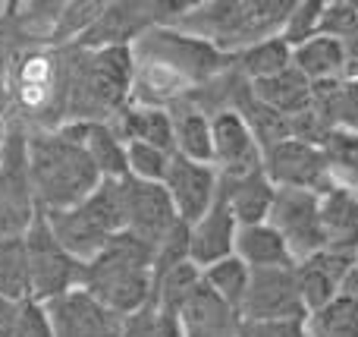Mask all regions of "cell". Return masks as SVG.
Segmentation results:
<instances>
[{
    "label": "cell",
    "instance_id": "1",
    "mask_svg": "<svg viewBox=\"0 0 358 337\" xmlns=\"http://www.w3.org/2000/svg\"><path fill=\"white\" fill-rule=\"evenodd\" d=\"M6 85V120L25 132H54L69 117V48H25Z\"/></svg>",
    "mask_w": 358,
    "mask_h": 337
},
{
    "label": "cell",
    "instance_id": "2",
    "mask_svg": "<svg viewBox=\"0 0 358 337\" xmlns=\"http://www.w3.org/2000/svg\"><path fill=\"white\" fill-rule=\"evenodd\" d=\"M136 63L132 48H79L69 44V117L66 123L113 120L132 104Z\"/></svg>",
    "mask_w": 358,
    "mask_h": 337
},
{
    "label": "cell",
    "instance_id": "3",
    "mask_svg": "<svg viewBox=\"0 0 358 337\" xmlns=\"http://www.w3.org/2000/svg\"><path fill=\"white\" fill-rule=\"evenodd\" d=\"M29 174L41 212L82 205L104 180L82 142L66 130L29 132Z\"/></svg>",
    "mask_w": 358,
    "mask_h": 337
},
{
    "label": "cell",
    "instance_id": "4",
    "mask_svg": "<svg viewBox=\"0 0 358 337\" xmlns=\"http://www.w3.org/2000/svg\"><path fill=\"white\" fill-rule=\"evenodd\" d=\"M296 0H223V4H189L170 29L208 41L220 54L236 57L252 44L283 32Z\"/></svg>",
    "mask_w": 358,
    "mask_h": 337
},
{
    "label": "cell",
    "instance_id": "5",
    "mask_svg": "<svg viewBox=\"0 0 358 337\" xmlns=\"http://www.w3.org/2000/svg\"><path fill=\"white\" fill-rule=\"evenodd\" d=\"M151 268H155V246L132 237L129 231H120L85 265L82 287L110 312L129 319L151 303V287H155Z\"/></svg>",
    "mask_w": 358,
    "mask_h": 337
},
{
    "label": "cell",
    "instance_id": "6",
    "mask_svg": "<svg viewBox=\"0 0 358 337\" xmlns=\"http://www.w3.org/2000/svg\"><path fill=\"white\" fill-rule=\"evenodd\" d=\"M22 243H25V265H29V300L50 303V300H57V296H63L66 290L82 287L85 265L76 262V259L57 243L44 212L35 214V221L29 224Z\"/></svg>",
    "mask_w": 358,
    "mask_h": 337
},
{
    "label": "cell",
    "instance_id": "7",
    "mask_svg": "<svg viewBox=\"0 0 358 337\" xmlns=\"http://www.w3.org/2000/svg\"><path fill=\"white\" fill-rule=\"evenodd\" d=\"M38 212L41 208L35 202L29 174V132L6 120V136L0 149V233L25 237Z\"/></svg>",
    "mask_w": 358,
    "mask_h": 337
},
{
    "label": "cell",
    "instance_id": "8",
    "mask_svg": "<svg viewBox=\"0 0 358 337\" xmlns=\"http://www.w3.org/2000/svg\"><path fill=\"white\" fill-rule=\"evenodd\" d=\"M267 224L286 240L296 262L327 249L321 227V202L311 189H277Z\"/></svg>",
    "mask_w": 358,
    "mask_h": 337
},
{
    "label": "cell",
    "instance_id": "9",
    "mask_svg": "<svg viewBox=\"0 0 358 337\" xmlns=\"http://www.w3.org/2000/svg\"><path fill=\"white\" fill-rule=\"evenodd\" d=\"M305 303L292 268H261L252 271L242 300V322H305Z\"/></svg>",
    "mask_w": 358,
    "mask_h": 337
},
{
    "label": "cell",
    "instance_id": "10",
    "mask_svg": "<svg viewBox=\"0 0 358 337\" xmlns=\"http://www.w3.org/2000/svg\"><path fill=\"white\" fill-rule=\"evenodd\" d=\"M264 174L277 189H311L321 193L330 186V170L321 145L302 139H283L264 151Z\"/></svg>",
    "mask_w": 358,
    "mask_h": 337
},
{
    "label": "cell",
    "instance_id": "11",
    "mask_svg": "<svg viewBox=\"0 0 358 337\" xmlns=\"http://www.w3.org/2000/svg\"><path fill=\"white\" fill-rule=\"evenodd\" d=\"M41 306L48 309L50 328L57 337H120L123 331V315L110 312L85 287L66 290L63 296L41 303Z\"/></svg>",
    "mask_w": 358,
    "mask_h": 337
},
{
    "label": "cell",
    "instance_id": "12",
    "mask_svg": "<svg viewBox=\"0 0 358 337\" xmlns=\"http://www.w3.org/2000/svg\"><path fill=\"white\" fill-rule=\"evenodd\" d=\"M182 224L170 202L164 183H142L126 177V231L145 240L148 246H161Z\"/></svg>",
    "mask_w": 358,
    "mask_h": 337
},
{
    "label": "cell",
    "instance_id": "13",
    "mask_svg": "<svg viewBox=\"0 0 358 337\" xmlns=\"http://www.w3.org/2000/svg\"><path fill=\"white\" fill-rule=\"evenodd\" d=\"M210 164L220 177H242L264 167L258 139L236 111H220L210 117Z\"/></svg>",
    "mask_w": 358,
    "mask_h": 337
},
{
    "label": "cell",
    "instance_id": "14",
    "mask_svg": "<svg viewBox=\"0 0 358 337\" xmlns=\"http://www.w3.org/2000/svg\"><path fill=\"white\" fill-rule=\"evenodd\" d=\"M217 186H220V174L214 170V164H198L179 155H173L164 177V189L182 224H195L210 212V205L217 202Z\"/></svg>",
    "mask_w": 358,
    "mask_h": 337
},
{
    "label": "cell",
    "instance_id": "15",
    "mask_svg": "<svg viewBox=\"0 0 358 337\" xmlns=\"http://www.w3.org/2000/svg\"><path fill=\"white\" fill-rule=\"evenodd\" d=\"M352 268H355V256L336 249H321L292 265L305 312H315V309L327 306L330 300H336L343 294V287H346V277Z\"/></svg>",
    "mask_w": 358,
    "mask_h": 337
},
{
    "label": "cell",
    "instance_id": "16",
    "mask_svg": "<svg viewBox=\"0 0 358 337\" xmlns=\"http://www.w3.org/2000/svg\"><path fill=\"white\" fill-rule=\"evenodd\" d=\"M236 233H239V221L233 218L229 205L217 195L210 212L189 224V259L198 268L229 259L236 252Z\"/></svg>",
    "mask_w": 358,
    "mask_h": 337
},
{
    "label": "cell",
    "instance_id": "17",
    "mask_svg": "<svg viewBox=\"0 0 358 337\" xmlns=\"http://www.w3.org/2000/svg\"><path fill=\"white\" fill-rule=\"evenodd\" d=\"M217 195L229 205V212L239 221V227H248V224H264L267 221L273 195H277V186L267 180L264 167H261V170H252V174H242V177H220Z\"/></svg>",
    "mask_w": 358,
    "mask_h": 337
},
{
    "label": "cell",
    "instance_id": "18",
    "mask_svg": "<svg viewBox=\"0 0 358 337\" xmlns=\"http://www.w3.org/2000/svg\"><path fill=\"white\" fill-rule=\"evenodd\" d=\"M321 202V227L327 249L358 256V193L346 186H334L317 193Z\"/></svg>",
    "mask_w": 358,
    "mask_h": 337
},
{
    "label": "cell",
    "instance_id": "19",
    "mask_svg": "<svg viewBox=\"0 0 358 337\" xmlns=\"http://www.w3.org/2000/svg\"><path fill=\"white\" fill-rule=\"evenodd\" d=\"M44 218H48L57 243L82 265L92 262V259L107 246V240H110V233H107L82 205L63 208V212H44Z\"/></svg>",
    "mask_w": 358,
    "mask_h": 337
},
{
    "label": "cell",
    "instance_id": "20",
    "mask_svg": "<svg viewBox=\"0 0 358 337\" xmlns=\"http://www.w3.org/2000/svg\"><path fill=\"white\" fill-rule=\"evenodd\" d=\"M73 139H79L82 149L94 161L98 174L104 180H126L129 177V164H126V142L117 136L110 123L104 120H88V123H66L60 126Z\"/></svg>",
    "mask_w": 358,
    "mask_h": 337
},
{
    "label": "cell",
    "instance_id": "21",
    "mask_svg": "<svg viewBox=\"0 0 358 337\" xmlns=\"http://www.w3.org/2000/svg\"><path fill=\"white\" fill-rule=\"evenodd\" d=\"M179 322H182V337H239L242 331L239 312L210 294L204 284L182 306Z\"/></svg>",
    "mask_w": 358,
    "mask_h": 337
},
{
    "label": "cell",
    "instance_id": "22",
    "mask_svg": "<svg viewBox=\"0 0 358 337\" xmlns=\"http://www.w3.org/2000/svg\"><path fill=\"white\" fill-rule=\"evenodd\" d=\"M107 123L117 130V136L123 139L126 145L129 142H145L155 145V149H164L170 155H176L173 149V120H170L167 107H148V104H126L123 111L117 114Z\"/></svg>",
    "mask_w": 358,
    "mask_h": 337
},
{
    "label": "cell",
    "instance_id": "23",
    "mask_svg": "<svg viewBox=\"0 0 358 337\" xmlns=\"http://www.w3.org/2000/svg\"><path fill=\"white\" fill-rule=\"evenodd\" d=\"M236 259L248 265L252 271H261V268H292L296 265V256L289 252L286 240L273 231L271 224H248V227H239L236 233Z\"/></svg>",
    "mask_w": 358,
    "mask_h": 337
},
{
    "label": "cell",
    "instance_id": "24",
    "mask_svg": "<svg viewBox=\"0 0 358 337\" xmlns=\"http://www.w3.org/2000/svg\"><path fill=\"white\" fill-rule=\"evenodd\" d=\"M173 120V149L179 158H189L198 164H210V117L198 111L189 98L167 107Z\"/></svg>",
    "mask_w": 358,
    "mask_h": 337
},
{
    "label": "cell",
    "instance_id": "25",
    "mask_svg": "<svg viewBox=\"0 0 358 337\" xmlns=\"http://www.w3.org/2000/svg\"><path fill=\"white\" fill-rule=\"evenodd\" d=\"M252 92L283 117H299V114L311 111V101H315V85L296 67H286L283 73L271 76V79L252 82Z\"/></svg>",
    "mask_w": 358,
    "mask_h": 337
},
{
    "label": "cell",
    "instance_id": "26",
    "mask_svg": "<svg viewBox=\"0 0 358 337\" xmlns=\"http://www.w3.org/2000/svg\"><path fill=\"white\" fill-rule=\"evenodd\" d=\"M292 67L311 85L346 79V50H343V41H336L330 35H315L311 41L299 44L292 50Z\"/></svg>",
    "mask_w": 358,
    "mask_h": 337
},
{
    "label": "cell",
    "instance_id": "27",
    "mask_svg": "<svg viewBox=\"0 0 358 337\" xmlns=\"http://www.w3.org/2000/svg\"><path fill=\"white\" fill-rule=\"evenodd\" d=\"M233 67L245 82L271 79V76L283 73L286 67H292V48L280 35L264 38V41L239 50V54L233 57Z\"/></svg>",
    "mask_w": 358,
    "mask_h": 337
},
{
    "label": "cell",
    "instance_id": "28",
    "mask_svg": "<svg viewBox=\"0 0 358 337\" xmlns=\"http://www.w3.org/2000/svg\"><path fill=\"white\" fill-rule=\"evenodd\" d=\"M155 277V287H151V303L164 312H182V306L195 296V290L201 287V268L195 262H179L167 271H157Z\"/></svg>",
    "mask_w": 358,
    "mask_h": 337
},
{
    "label": "cell",
    "instance_id": "29",
    "mask_svg": "<svg viewBox=\"0 0 358 337\" xmlns=\"http://www.w3.org/2000/svg\"><path fill=\"white\" fill-rule=\"evenodd\" d=\"M321 151L327 158L330 183L358 193V130H346V126L327 130V136L321 139Z\"/></svg>",
    "mask_w": 358,
    "mask_h": 337
},
{
    "label": "cell",
    "instance_id": "30",
    "mask_svg": "<svg viewBox=\"0 0 358 337\" xmlns=\"http://www.w3.org/2000/svg\"><path fill=\"white\" fill-rule=\"evenodd\" d=\"M308 337H358V296L340 294L327 306L305 315Z\"/></svg>",
    "mask_w": 358,
    "mask_h": 337
},
{
    "label": "cell",
    "instance_id": "31",
    "mask_svg": "<svg viewBox=\"0 0 358 337\" xmlns=\"http://www.w3.org/2000/svg\"><path fill=\"white\" fill-rule=\"evenodd\" d=\"M248 277H252V268H248L242 259H236V256L220 259V262L201 268V284L214 296H220L229 309H236V312L242 309V300H245Z\"/></svg>",
    "mask_w": 358,
    "mask_h": 337
},
{
    "label": "cell",
    "instance_id": "32",
    "mask_svg": "<svg viewBox=\"0 0 358 337\" xmlns=\"http://www.w3.org/2000/svg\"><path fill=\"white\" fill-rule=\"evenodd\" d=\"M82 208H85L110 237L126 231V180H101L98 189L82 202Z\"/></svg>",
    "mask_w": 358,
    "mask_h": 337
},
{
    "label": "cell",
    "instance_id": "33",
    "mask_svg": "<svg viewBox=\"0 0 358 337\" xmlns=\"http://www.w3.org/2000/svg\"><path fill=\"white\" fill-rule=\"evenodd\" d=\"M0 296L10 300H29V265H25L22 237H3L0 233Z\"/></svg>",
    "mask_w": 358,
    "mask_h": 337
},
{
    "label": "cell",
    "instance_id": "34",
    "mask_svg": "<svg viewBox=\"0 0 358 337\" xmlns=\"http://www.w3.org/2000/svg\"><path fill=\"white\" fill-rule=\"evenodd\" d=\"M120 337H182V322L176 312H164L155 303H148L136 315L123 319Z\"/></svg>",
    "mask_w": 358,
    "mask_h": 337
},
{
    "label": "cell",
    "instance_id": "35",
    "mask_svg": "<svg viewBox=\"0 0 358 337\" xmlns=\"http://www.w3.org/2000/svg\"><path fill=\"white\" fill-rule=\"evenodd\" d=\"M170 161L173 155L164 149H155V145L145 142H129L126 145V164H129V177L142 183H164L170 170Z\"/></svg>",
    "mask_w": 358,
    "mask_h": 337
},
{
    "label": "cell",
    "instance_id": "36",
    "mask_svg": "<svg viewBox=\"0 0 358 337\" xmlns=\"http://www.w3.org/2000/svg\"><path fill=\"white\" fill-rule=\"evenodd\" d=\"M321 16H324L321 0H299V4H292V13L286 16V25H283V32H280V38L296 50L299 44L321 35Z\"/></svg>",
    "mask_w": 358,
    "mask_h": 337
},
{
    "label": "cell",
    "instance_id": "37",
    "mask_svg": "<svg viewBox=\"0 0 358 337\" xmlns=\"http://www.w3.org/2000/svg\"><path fill=\"white\" fill-rule=\"evenodd\" d=\"M321 35H330L336 41L358 35V4H324Z\"/></svg>",
    "mask_w": 358,
    "mask_h": 337
},
{
    "label": "cell",
    "instance_id": "38",
    "mask_svg": "<svg viewBox=\"0 0 358 337\" xmlns=\"http://www.w3.org/2000/svg\"><path fill=\"white\" fill-rule=\"evenodd\" d=\"M13 337H57L54 328H50L48 309L35 300H22V309H19V322Z\"/></svg>",
    "mask_w": 358,
    "mask_h": 337
},
{
    "label": "cell",
    "instance_id": "39",
    "mask_svg": "<svg viewBox=\"0 0 358 337\" xmlns=\"http://www.w3.org/2000/svg\"><path fill=\"white\" fill-rule=\"evenodd\" d=\"M239 337H308L305 322H242Z\"/></svg>",
    "mask_w": 358,
    "mask_h": 337
},
{
    "label": "cell",
    "instance_id": "40",
    "mask_svg": "<svg viewBox=\"0 0 358 337\" xmlns=\"http://www.w3.org/2000/svg\"><path fill=\"white\" fill-rule=\"evenodd\" d=\"M19 50H22V44L16 38V29H13V19H10V4H6V10L0 13V82L6 79Z\"/></svg>",
    "mask_w": 358,
    "mask_h": 337
},
{
    "label": "cell",
    "instance_id": "41",
    "mask_svg": "<svg viewBox=\"0 0 358 337\" xmlns=\"http://www.w3.org/2000/svg\"><path fill=\"white\" fill-rule=\"evenodd\" d=\"M19 309H22V303L19 300L0 296V337H13L16 322H19Z\"/></svg>",
    "mask_w": 358,
    "mask_h": 337
},
{
    "label": "cell",
    "instance_id": "42",
    "mask_svg": "<svg viewBox=\"0 0 358 337\" xmlns=\"http://www.w3.org/2000/svg\"><path fill=\"white\" fill-rule=\"evenodd\" d=\"M343 294H355L358 296V265L352 271H349V277H346V287H343Z\"/></svg>",
    "mask_w": 358,
    "mask_h": 337
},
{
    "label": "cell",
    "instance_id": "43",
    "mask_svg": "<svg viewBox=\"0 0 358 337\" xmlns=\"http://www.w3.org/2000/svg\"><path fill=\"white\" fill-rule=\"evenodd\" d=\"M6 4H10V0H0V13H3V10H6Z\"/></svg>",
    "mask_w": 358,
    "mask_h": 337
},
{
    "label": "cell",
    "instance_id": "44",
    "mask_svg": "<svg viewBox=\"0 0 358 337\" xmlns=\"http://www.w3.org/2000/svg\"><path fill=\"white\" fill-rule=\"evenodd\" d=\"M355 265H358V256H355Z\"/></svg>",
    "mask_w": 358,
    "mask_h": 337
}]
</instances>
